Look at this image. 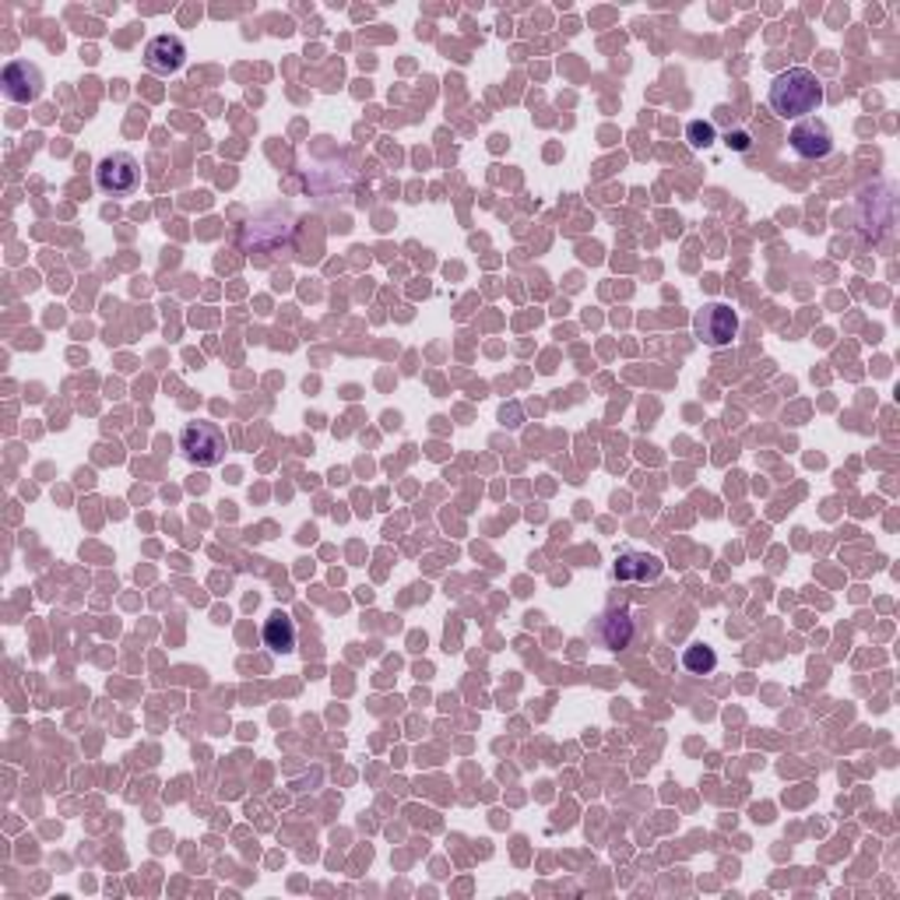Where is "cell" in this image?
I'll list each match as a JSON object with an SVG mask.
<instances>
[{"label": "cell", "mask_w": 900, "mask_h": 900, "mask_svg": "<svg viewBox=\"0 0 900 900\" xmlns=\"http://www.w3.org/2000/svg\"><path fill=\"white\" fill-rule=\"evenodd\" d=\"M662 560L654 552H641V549H623L616 556V566H612V577L626 581V584H654L662 577Z\"/></svg>", "instance_id": "8"}, {"label": "cell", "mask_w": 900, "mask_h": 900, "mask_svg": "<svg viewBox=\"0 0 900 900\" xmlns=\"http://www.w3.org/2000/svg\"><path fill=\"white\" fill-rule=\"evenodd\" d=\"M693 331L710 349H728L735 335H739V314L728 303H704L697 317H693Z\"/></svg>", "instance_id": "4"}, {"label": "cell", "mask_w": 900, "mask_h": 900, "mask_svg": "<svg viewBox=\"0 0 900 900\" xmlns=\"http://www.w3.org/2000/svg\"><path fill=\"white\" fill-rule=\"evenodd\" d=\"M591 637H595L608 651H623L633 641L630 608H608V612H602V616L595 620V626H591Z\"/></svg>", "instance_id": "9"}, {"label": "cell", "mask_w": 900, "mask_h": 900, "mask_svg": "<svg viewBox=\"0 0 900 900\" xmlns=\"http://www.w3.org/2000/svg\"><path fill=\"white\" fill-rule=\"evenodd\" d=\"M187 64V43H183L180 35L173 32H162V35H152L145 43V68L158 78H173L183 71Z\"/></svg>", "instance_id": "6"}, {"label": "cell", "mask_w": 900, "mask_h": 900, "mask_svg": "<svg viewBox=\"0 0 900 900\" xmlns=\"http://www.w3.org/2000/svg\"><path fill=\"white\" fill-rule=\"evenodd\" d=\"M686 141H689L693 152H704V149L714 145V141H718V131H714L710 120H689V124H686Z\"/></svg>", "instance_id": "12"}, {"label": "cell", "mask_w": 900, "mask_h": 900, "mask_svg": "<svg viewBox=\"0 0 900 900\" xmlns=\"http://www.w3.org/2000/svg\"><path fill=\"white\" fill-rule=\"evenodd\" d=\"M725 145H728L732 152H749V149H753V137H749L746 131H728V134H725Z\"/></svg>", "instance_id": "13"}, {"label": "cell", "mask_w": 900, "mask_h": 900, "mask_svg": "<svg viewBox=\"0 0 900 900\" xmlns=\"http://www.w3.org/2000/svg\"><path fill=\"white\" fill-rule=\"evenodd\" d=\"M788 145H791V152L799 155V158L816 162V158H827L833 152V134H830V127L824 124L820 116H806V120H799V124L791 127Z\"/></svg>", "instance_id": "7"}, {"label": "cell", "mask_w": 900, "mask_h": 900, "mask_svg": "<svg viewBox=\"0 0 900 900\" xmlns=\"http://www.w3.org/2000/svg\"><path fill=\"white\" fill-rule=\"evenodd\" d=\"M264 647H272L275 654H293L296 651V623L285 616V612H272L268 620H264Z\"/></svg>", "instance_id": "10"}, {"label": "cell", "mask_w": 900, "mask_h": 900, "mask_svg": "<svg viewBox=\"0 0 900 900\" xmlns=\"http://www.w3.org/2000/svg\"><path fill=\"white\" fill-rule=\"evenodd\" d=\"M770 110L785 120H806L824 106V85L809 68H791L770 81Z\"/></svg>", "instance_id": "1"}, {"label": "cell", "mask_w": 900, "mask_h": 900, "mask_svg": "<svg viewBox=\"0 0 900 900\" xmlns=\"http://www.w3.org/2000/svg\"><path fill=\"white\" fill-rule=\"evenodd\" d=\"M43 85H47L43 71L29 64V60H11L4 74H0V92H4V99L18 102V106H32L43 95Z\"/></svg>", "instance_id": "5"}, {"label": "cell", "mask_w": 900, "mask_h": 900, "mask_svg": "<svg viewBox=\"0 0 900 900\" xmlns=\"http://www.w3.org/2000/svg\"><path fill=\"white\" fill-rule=\"evenodd\" d=\"M183 458L197 468H215L225 458V433L218 422H187L180 429Z\"/></svg>", "instance_id": "2"}, {"label": "cell", "mask_w": 900, "mask_h": 900, "mask_svg": "<svg viewBox=\"0 0 900 900\" xmlns=\"http://www.w3.org/2000/svg\"><path fill=\"white\" fill-rule=\"evenodd\" d=\"M95 187L110 197H131L141 187V166L131 152H113L99 158L95 166Z\"/></svg>", "instance_id": "3"}, {"label": "cell", "mask_w": 900, "mask_h": 900, "mask_svg": "<svg viewBox=\"0 0 900 900\" xmlns=\"http://www.w3.org/2000/svg\"><path fill=\"white\" fill-rule=\"evenodd\" d=\"M683 668L689 672V675H710L714 668H718V654H714V647H707V644H689L686 651H683Z\"/></svg>", "instance_id": "11"}]
</instances>
